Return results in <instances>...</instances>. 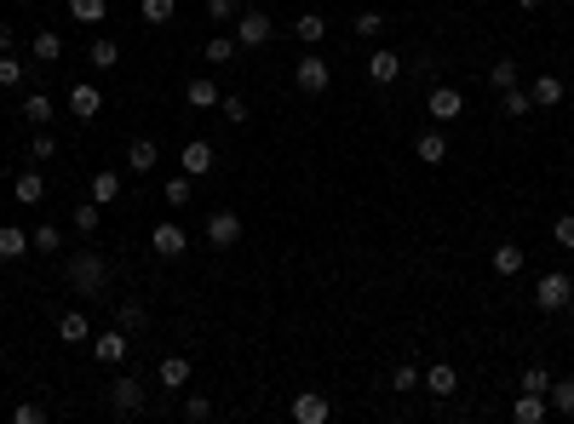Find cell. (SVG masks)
<instances>
[{
	"instance_id": "7402d4cb",
	"label": "cell",
	"mask_w": 574,
	"mask_h": 424,
	"mask_svg": "<svg viewBox=\"0 0 574 424\" xmlns=\"http://www.w3.org/2000/svg\"><path fill=\"white\" fill-rule=\"evenodd\" d=\"M35 247H29V235L18 230V224H0V258L6 264H18V258H29Z\"/></svg>"
},
{
	"instance_id": "52a82bcc",
	"label": "cell",
	"mask_w": 574,
	"mask_h": 424,
	"mask_svg": "<svg viewBox=\"0 0 574 424\" xmlns=\"http://www.w3.org/2000/svg\"><path fill=\"white\" fill-rule=\"evenodd\" d=\"M127 350H132L127 327H110V333L92 338V361H98V367H121V361H127Z\"/></svg>"
},
{
	"instance_id": "8fae6325",
	"label": "cell",
	"mask_w": 574,
	"mask_h": 424,
	"mask_svg": "<svg viewBox=\"0 0 574 424\" xmlns=\"http://www.w3.org/2000/svg\"><path fill=\"white\" fill-rule=\"evenodd\" d=\"M213 161H219V149H213L207 138H190V144L178 149V167L190 172V178H207V172H213Z\"/></svg>"
},
{
	"instance_id": "30bf717a",
	"label": "cell",
	"mask_w": 574,
	"mask_h": 424,
	"mask_svg": "<svg viewBox=\"0 0 574 424\" xmlns=\"http://www.w3.org/2000/svg\"><path fill=\"white\" fill-rule=\"evenodd\" d=\"M362 69H368V81H374V86H396L402 81V58L391 52V46H374Z\"/></svg>"
},
{
	"instance_id": "603a6c76",
	"label": "cell",
	"mask_w": 574,
	"mask_h": 424,
	"mask_svg": "<svg viewBox=\"0 0 574 424\" xmlns=\"http://www.w3.org/2000/svg\"><path fill=\"white\" fill-rule=\"evenodd\" d=\"M92 201H98V207L121 201V172H115V167H98V172H92Z\"/></svg>"
},
{
	"instance_id": "4dcf8cb0",
	"label": "cell",
	"mask_w": 574,
	"mask_h": 424,
	"mask_svg": "<svg viewBox=\"0 0 574 424\" xmlns=\"http://www.w3.org/2000/svg\"><path fill=\"white\" fill-rule=\"evenodd\" d=\"M190 195H196V178H190V172L167 178V190H161V201H167V207H190Z\"/></svg>"
},
{
	"instance_id": "cb8c5ba5",
	"label": "cell",
	"mask_w": 574,
	"mask_h": 424,
	"mask_svg": "<svg viewBox=\"0 0 574 424\" xmlns=\"http://www.w3.org/2000/svg\"><path fill=\"white\" fill-rule=\"evenodd\" d=\"M529 98H534V109H557L563 104V81H557V75H534Z\"/></svg>"
},
{
	"instance_id": "ba28073f",
	"label": "cell",
	"mask_w": 574,
	"mask_h": 424,
	"mask_svg": "<svg viewBox=\"0 0 574 424\" xmlns=\"http://www.w3.org/2000/svg\"><path fill=\"white\" fill-rule=\"evenodd\" d=\"M287 413H293V424H328L333 419V401L322 396V390H299Z\"/></svg>"
},
{
	"instance_id": "f1b7e54d",
	"label": "cell",
	"mask_w": 574,
	"mask_h": 424,
	"mask_svg": "<svg viewBox=\"0 0 574 424\" xmlns=\"http://www.w3.org/2000/svg\"><path fill=\"white\" fill-rule=\"evenodd\" d=\"M546 401H551V413L574 419V379H551V384H546Z\"/></svg>"
},
{
	"instance_id": "d590c367",
	"label": "cell",
	"mask_w": 574,
	"mask_h": 424,
	"mask_svg": "<svg viewBox=\"0 0 574 424\" xmlns=\"http://www.w3.org/2000/svg\"><path fill=\"white\" fill-rule=\"evenodd\" d=\"M35 58H41V64H58V58H64V35H58V29H41V35H35Z\"/></svg>"
},
{
	"instance_id": "e0dca14e",
	"label": "cell",
	"mask_w": 574,
	"mask_h": 424,
	"mask_svg": "<svg viewBox=\"0 0 574 424\" xmlns=\"http://www.w3.org/2000/svg\"><path fill=\"white\" fill-rule=\"evenodd\" d=\"M18 115H23V121H29V127H35V132H41V127H52V121H58V104H52V98H46V92H29V98H23V109H18Z\"/></svg>"
},
{
	"instance_id": "8d00e7d4",
	"label": "cell",
	"mask_w": 574,
	"mask_h": 424,
	"mask_svg": "<svg viewBox=\"0 0 574 424\" xmlns=\"http://www.w3.org/2000/svg\"><path fill=\"white\" fill-rule=\"evenodd\" d=\"M219 115L230 121V127H247V115H253V109H247L241 92H224V98H219Z\"/></svg>"
},
{
	"instance_id": "ee69618b",
	"label": "cell",
	"mask_w": 574,
	"mask_h": 424,
	"mask_svg": "<svg viewBox=\"0 0 574 424\" xmlns=\"http://www.w3.org/2000/svg\"><path fill=\"white\" fill-rule=\"evenodd\" d=\"M0 86H23V64H18V52H0Z\"/></svg>"
},
{
	"instance_id": "ffe728a7",
	"label": "cell",
	"mask_w": 574,
	"mask_h": 424,
	"mask_svg": "<svg viewBox=\"0 0 574 424\" xmlns=\"http://www.w3.org/2000/svg\"><path fill=\"white\" fill-rule=\"evenodd\" d=\"M58 344H92V321L81 310H64V316H58Z\"/></svg>"
},
{
	"instance_id": "f907efd6",
	"label": "cell",
	"mask_w": 574,
	"mask_h": 424,
	"mask_svg": "<svg viewBox=\"0 0 574 424\" xmlns=\"http://www.w3.org/2000/svg\"><path fill=\"white\" fill-rule=\"evenodd\" d=\"M0 52H12V23H0Z\"/></svg>"
},
{
	"instance_id": "83f0119b",
	"label": "cell",
	"mask_w": 574,
	"mask_h": 424,
	"mask_svg": "<svg viewBox=\"0 0 574 424\" xmlns=\"http://www.w3.org/2000/svg\"><path fill=\"white\" fill-rule=\"evenodd\" d=\"M293 35H299L305 46H316L322 35H328V18H322V12H299V18H293Z\"/></svg>"
},
{
	"instance_id": "6da1fadb",
	"label": "cell",
	"mask_w": 574,
	"mask_h": 424,
	"mask_svg": "<svg viewBox=\"0 0 574 424\" xmlns=\"http://www.w3.org/2000/svg\"><path fill=\"white\" fill-rule=\"evenodd\" d=\"M64 281H69V293H81V298H104V287H110V258L81 247V253L64 258Z\"/></svg>"
},
{
	"instance_id": "ac0fdd59",
	"label": "cell",
	"mask_w": 574,
	"mask_h": 424,
	"mask_svg": "<svg viewBox=\"0 0 574 424\" xmlns=\"http://www.w3.org/2000/svg\"><path fill=\"white\" fill-rule=\"evenodd\" d=\"M190 356H167L161 361V367H155V384H161V390H184V384H190Z\"/></svg>"
},
{
	"instance_id": "5b68a950",
	"label": "cell",
	"mask_w": 574,
	"mask_h": 424,
	"mask_svg": "<svg viewBox=\"0 0 574 424\" xmlns=\"http://www.w3.org/2000/svg\"><path fill=\"white\" fill-rule=\"evenodd\" d=\"M270 35H276V18H270V12H253V6H247L241 18H236V46H241V52L270 46Z\"/></svg>"
},
{
	"instance_id": "8992f818",
	"label": "cell",
	"mask_w": 574,
	"mask_h": 424,
	"mask_svg": "<svg viewBox=\"0 0 574 424\" xmlns=\"http://www.w3.org/2000/svg\"><path fill=\"white\" fill-rule=\"evenodd\" d=\"M201 235H207V247H219V253H224V247H236L241 241V212L236 207H213Z\"/></svg>"
},
{
	"instance_id": "4fadbf2b",
	"label": "cell",
	"mask_w": 574,
	"mask_h": 424,
	"mask_svg": "<svg viewBox=\"0 0 574 424\" xmlns=\"http://www.w3.org/2000/svg\"><path fill=\"white\" fill-rule=\"evenodd\" d=\"M184 247H190V235H184L178 224H155L150 230V253L155 258H184Z\"/></svg>"
},
{
	"instance_id": "ab89813d",
	"label": "cell",
	"mask_w": 574,
	"mask_h": 424,
	"mask_svg": "<svg viewBox=\"0 0 574 424\" xmlns=\"http://www.w3.org/2000/svg\"><path fill=\"white\" fill-rule=\"evenodd\" d=\"M488 81H494V92L517 86V58H494V64H488Z\"/></svg>"
},
{
	"instance_id": "7bdbcfd3",
	"label": "cell",
	"mask_w": 574,
	"mask_h": 424,
	"mask_svg": "<svg viewBox=\"0 0 574 424\" xmlns=\"http://www.w3.org/2000/svg\"><path fill=\"white\" fill-rule=\"evenodd\" d=\"M546 384H551V373L540 367V361H534V367H523V373H517V390H540V396H546Z\"/></svg>"
},
{
	"instance_id": "74e56055",
	"label": "cell",
	"mask_w": 574,
	"mask_h": 424,
	"mask_svg": "<svg viewBox=\"0 0 574 424\" xmlns=\"http://www.w3.org/2000/svg\"><path fill=\"white\" fill-rule=\"evenodd\" d=\"M98 218H104L98 201H81V207L69 212V224H75V235H92V230H98Z\"/></svg>"
},
{
	"instance_id": "5bb4252c",
	"label": "cell",
	"mask_w": 574,
	"mask_h": 424,
	"mask_svg": "<svg viewBox=\"0 0 574 424\" xmlns=\"http://www.w3.org/2000/svg\"><path fill=\"white\" fill-rule=\"evenodd\" d=\"M98 109H104V92L92 86V81H75V86H69V115H75V121H92Z\"/></svg>"
},
{
	"instance_id": "7a4b0ae2",
	"label": "cell",
	"mask_w": 574,
	"mask_h": 424,
	"mask_svg": "<svg viewBox=\"0 0 574 424\" xmlns=\"http://www.w3.org/2000/svg\"><path fill=\"white\" fill-rule=\"evenodd\" d=\"M144 401H150V379H138V373H115L110 379V413L115 419H132Z\"/></svg>"
},
{
	"instance_id": "2e32d148",
	"label": "cell",
	"mask_w": 574,
	"mask_h": 424,
	"mask_svg": "<svg viewBox=\"0 0 574 424\" xmlns=\"http://www.w3.org/2000/svg\"><path fill=\"white\" fill-rule=\"evenodd\" d=\"M155 161H161V144H155V138H132L127 144V172L144 178V172H155Z\"/></svg>"
},
{
	"instance_id": "d6986e66",
	"label": "cell",
	"mask_w": 574,
	"mask_h": 424,
	"mask_svg": "<svg viewBox=\"0 0 574 424\" xmlns=\"http://www.w3.org/2000/svg\"><path fill=\"white\" fill-rule=\"evenodd\" d=\"M12 201H18V207H41V201H46V178H41V172H18V178H12Z\"/></svg>"
},
{
	"instance_id": "9a60e30c",
	"label": "cell",
	"mask_w": 574,
	"mask_h": 424,
	"mask_svg": "<svg viewBox=\"0 0 574 424\" xmlns=\"http://www.w3.org/2000/svg\"><path fill=\"white\" fill-rule=\"evenodd\" d=\"M546 413H551V401L540 396V390H517V401H511V419L517 424H540Z\"/></svg>"
},
{
	"instance_id": "f5cc1de1",
	"label": "cell",
	"mask_w": 574,
	"mask_h": 424,
	"mask_svg": "<svg viewBox=\"0 0 574 424\" xmlns=\"http://www.w3.org/2000/svg\"><path fill=\"white\" fill-rule=\"evenodd\" d=\"M0 184H6V167H0Z\"/></svg>"
},
{
	"instance_id": "c3c4849f",
	"label": "cell",
	"mask_w": 574,
	"mask_h": 424,
	"mask_svg": "<svg viewBox=\"0 0 574 424\" xmlns=\"http://www.w3.org/2000/svg\"><path fill=\"white\" fill-rule=\"evenodd\" d=\"M184 419H190V424L196 419H213V401L207 396H184Z\"/></svg>"
},
{
	"instance_id": "277c9868",
	"label": "cell",
	"mask_w": 574,
	"mask_h": 424,
	"mask_svg": "<svg viewBox=\"0 0 574 424\" xmlns=\"http://www.w3.org/2000/svg\"><path fill=\"white\" fill-rule=\"evenodd\" d=\"M293 81H299V92H305V98H322V92L333 86V64H328L322 52H305L299 64H293Z\"/></svg>"
},
{
	"instance_id": "d6a6232c",
	"label": "cell",
	"mask_w": 574,
	"mask_h": 424,
	"mask_svg": "<svg viewBox=\"0 0 574 424\" xmlns=\"http://www.w3.org/2000/svg\"><path fill=\"white\" fill-rule=\"evenodd\" d=\"M529 109H534L529 86H506V92H500V115H511V121H517V115H529Z\"/></svg>"
},
{
	"instance_id": "836d02e7",
	"label": "cell",
	"mask_w": 574,
	"mask_h": 424,
	"mask_svg": "<svg viewBox=\"0 0 574 424\" xmlns=\"http://www.w3.org/2000/svg\"><path fill=\"white\" fill-rule=\"evenodd\" d=\"M236 52H241V46H236V35H213L207 46H201V58H207V64H230Z\"/></svg>"
},
{
	"instance_id": "681fc988",
	"label": "cell",
	"mask_w": 574,
	"mask_h": 424,
	"mask_svg": "<svg viewBox=\"0 0 574 424\" xmlns=\"http://www.w3.org/2000/svg\"><path fill=\"white\" fill-rule=\"evenodd\" d=\"M46 419V407H35V401H18L12 407V424H41Z\"/></svg>"
},
{
	"instance_id": "60d3db41",
	"label": "cell",
	"mask_w": 574,
	"mask_h": 424,
	"mask_svg": "<svg viewBox=\"0 0 574 424\" xmlns=\"http://www.w3.org/2000/svg\"><path fill=\"white\" fill-rule=\"evenodd\" d=\"M391 390H396V396H414V390H420V367H414V361H402V367L391 373Z\"/></svg>"
},
{
	"instance_id": "1f68e13d",
	"label": "cell",
	"mask_w": 574,
	"mask_h": 424,
	"mask_svg": "<svg viewBox=\"0 0 574 424\" xmlns=\"http://www.w3.org/2000/svg\"><path fill=\"white\" fill-rule=\"evenodd\" d=\"M150 321V310H144V298H121V310H115V327H127V333H138V327Z\"/></svg>"
},
{
	"instance_id": "f35d334b",
	"label": "cell",
	"mask_w": 574,
	"mask_h": 424,
	"mask_svg": "<svg viewBox=\"0 0 574 424\" xmlns=\"http://www.w3.org/2000/svg\"><path fill=\"white\" fill-rule=\"evenodd\" d=\"M69 18L75 23H104V18H110V6H104V0H69Z\"/></svg>"
},
{
	"instance_id": "b9f144b4",
	"label": "cell",
	"mask_w": 574,
	"mask_h": 424,
	"mask_svg": "<svg viewBox=\"0 0 574 424\" xmlns=\"http://www.w3.org/2000/svg\"><path fill=\"white\" fill-rule=\"evenodd\" d=\"M52 155H58V138L41 127L35 138H29V161H52Z\"/></svg>"
},
{
	"instance_id": "d4e9b609",
	"label": "cell",
	"mask_w": 574,
	"mask_h": 424,
	"mask_svg": "<svg viewBox=\"0 0 574 424\" xmlns=\"http://www.w3.org/2000/svg\"><path fill=\"white\" fill-rule=\"evenodd\" d=\"M87 64H92V69H104V75H110V69L121 64V46H115L110 35H98V41H92V46H87Z\"/></svg>"
},
{
	"instance_id": "e575fe53",
	"label": "cell",
	"mask_w": 574,
	"mask_h": 424,
	"mask_svg": "<svg viewBox=\"0 0 574 424\" xmlns=\"http://www.w3.org/2000/svg\"><path fill=\"white\" fill-rule=\"evenodd\" d=\"M356 35H362V41H379L385 35V29H391V18H385V12H356Z\"/></svg>"
},
{
	"instance_id": "7dc6e473",
	"label": "cell",
	"mask_w": 574,
	"mask_h": 424,
	"mask_svg": "<svg viewBox=\"0 0 574 424\" xmlns=\"http://www.w3.org/2000/svg\"><path fill=\"white\" fill-rule=\"evenodd\" d=\"M207 18H219V23L241 18V0H207Z\"/></svg>"
},
{
	"instance_id": "44dd1931",
	"label": "cell",
	"mask_w": 574,
	"mask_h": 424,
	"mask_svg": "<svg viewBox=\"0 0 574 424\" xmlns=\"http://www.w3.org/2000/svg\"><path fill=\"white\" fill-rule=\"evenodd\" d=\"M414 155H420L425 167H442V161H448V138H442L437 127H431V132H420V138H414Z\"/></svg>"
},
{
	"instance_id": "816d5d0a",
	"label": "cell",
	"mask_w": 574,
	"mask_h": 424,
	"mask_svg": "<svg viewBox=\"0 0 574 424\" xmlns=\"http://www.w3.org/2000/svg\"><path fill=\"white\" fill-rule=\"evenodd\" d=\"M517 6H523V12H534V6H540V0H517Z\"/></svg>"
},
{
	"instance_id": "484cf974",
	"label": "cell",
	"mask_w": 574,
	"mask_h": 424,
	"mask_svg": "<svg viewBox=\"0 0 574 424\" xmlns=\"http://www.w3.org/2000/svg\"><path fill=\"white\" fill-rule=\"evenodd\" d=\"M184 98H190V109H219V98H224V92H219V86H213V81H207V75H196V81H190V86H184Z\"/></svg>"
},
{
	"instance_id": "bcb514c9",
	"label": "cell",
	"mask_w": 574,
	"mask_h": 424,
	"mask_svg": "<svg viewBox=\"0 0 574 424\" xmlns=\"http://www.w3.org/2000/svg\"><path fill=\"white\" fill-rule=\"evenodd\" d=\"M29 247H35V253H58L64 241H58V230H52V224H41L35 235H29Z\"/></svg>"
},
{
	"instance_id": "7c38bea8",
	"label": "cell",
	"mask_w": 574,
	"mask_h": 424,
	"mask_svg": "<svg viewBox=\"0 0 574 424\" xmlns=\"http://www.w3.org/2000/svg\"><path fill=\"white\" fill-rule=\"evenodd\" d=\"M420 390H425V396H437V401H448L460 390V373L448 367V361H431V367L420 373Z\"/></svg>"
},
{
	"instance_id": "f546056e",
	"label": "cell",
	"mask_w": 574,
	"mask_h": 424,
	"mask_svg": "<svg viewBox=\"0 0 574 424\" xmlns=\"http://www.w3.org/2000/svg\"><path fill=\"white\" fill-rule=\"evenodd\" d=\"M173 12H178V0H138V18H144L150 29L173 23Z\"/></svg>"
},
{
	"instance_id": "4316f807",
	"label": "cell",
	"mask_w": 574,
	"mask_h": 424,
	"mask_svg": "<svg viewBox=\"0 0 574 424\" xmlns=\"http://www.w3.org/2000/svg\"><path fill=\"white\" fill-rule=\"evenodd\" d=\"M488 264H494V275H523V247L517 241H500Z\"/></svg>"
},
{
	"instance_id": "3957f363",
	"label": "cell",
	"mask_w": 574,
	"mask_h": 424,
	"mask_svg": "<svg viewBox=\"0 0 574 424\" xmlns=\"http://www.w3.org/2000/svg\"><path fill=\"white\" fill-rule=\"evenodd\" d=\"M569 304H574V281L563 270L540 275V287H534V310H540V316H563Z\"/></svg>"
},
{
	"instance_id": "9c48e42d",
	"label": "cell",
	"mask_w": 574,
	"mask_h": 424,
	"mask_svg": "<svg viewBox=\"0 0 574 424\" xmlns=\"http://www.w3.org/2000/svg\"><path fill=\"white\" fill-rule=\"evenodd\" d=\"M425 115L437 121V127H448V121L465 115V98H460L454 86H431V92H425Z\"/></svg>"
},
{
	"instance_id": "f6af8a7d",
	"label": "cell",
	"mask_w": 574,
	"mask_h": 424,
	"mask_svg": "<svg viewBox=\"0 0 574 424\" xmlns=\"http://www.w3.org/2000/svg\"><path fill=\"white\" fill-rule=\"evenodd\" d=\"M551 241L563 247V253H574V212H563V218L551 224Z\"/></svg>"
}]
</instances>
